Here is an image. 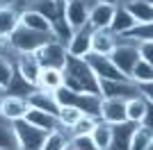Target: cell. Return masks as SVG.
<instances>
[{
	"label": "cell",
	"mask_w": 153,
	"mask_h": 150,
	"mask_svg": "<svg viewBox=\"0 0 153 150\" xmlns=\"http://www.w3.org/2000/svg\"><path fill=\"white\" fill-rule=\"evenodd\" d=\"M64 87L76 93H94L98 96V77L80 57H66L64 64Z\"/></svg>",
	"instance_id": "1"
},
{
	"label": "cell",
	"mask_w": 153,
	"mask_h": 150,
	"mask_svg": "<svg viewBox=\"0 0 153 150\" xmlns=\"http://www.w3.org/2000/svg\"><path fill=\"white\" fill-rule=\"evenodd\" d=\"M51 34H41V32H34V30H27L23 25H19L16 30L9 34L7 39V46L16 52V55H32L34 50H39L46 41H51Z\"/></svg>",
	"instance_id": "2"
},
{
	"label": "cell",
	"mask_w": 153,
	"mask_h": 150,
	"mask_svg": "<svg viewBox=\"0 0 153 150\" xmlns=\"http://www.w3.org/2000/svg\"><path fill=\"white\" fill-rule=\"evenodd\" d=\"M32 55L37 57V62L41 64V68H64V64H66V46L51 39V41H46L44 46L39 50H34Z\"/></svg>",
	"instance_id": "3"
},
{
	"label": "cell",
	"mask_w": 153,
	"mask_h": 150,
	"mask_svg": "<svg viewBox=\"0 0 153 150\" xmlns=\"http://www.w3.org/2000/svg\"><path fill=\"white\" fill-rule=\"evenodd\" d=\"M14 132H16V139H19V150H41L46 137H48L44 130L30 125L23 118L14 121Z\"/></svg>",
	"instance_id": "4"
},
{
	"label": "cell",
	"mask_w": 153,
	"mask_h": 150,
	"mask_svg": "<svg viewBox=\"0 0 153 150\" xmlns=\"http://www.w3.org/2000/svg\"><path fill=\"white\" fill-rule=\"evenodd\" d=\"M108 57H110V62L117 66V71H119V73H123L126 77L130 75L133 66L140 62L137 46H135V43H128V41H121V39H119V43L114 46V50H112Z\"/></svg>",
	"instance_id": "5"
},
{
	"label": "cell",
	"mask_w": 153,
	"mask_h": 150,
	"mask_svg": "<svg viewBox=\"0 0 153 150\" xmlns=\"http://www.w3.org/2000/svg\"><path fill=\"white\" fill-rule=\"evenodd\" d=\"M98 96L101 98L128 100L137 96V84L130 80H98Z\"/></svg>",
	"instance_id": "6"
},
{
	"label": "cell",
	"mask_w": 153,
	"mask_h": 150,
	"mask_svg": "<svg viewBox=\"0 0 153 150\" xmlns=\"http://www.w3.org/2000/svg\"><path fill=\"white\" fill-rule=\"evenodd\" d=\"M82 59L87 62V66L94 71V75L98 80H128L123 73L117 71V66L110 62L108 55H94V52H89V55L82 57Z\"/></svg>",
	"instance_id": "7"
},
{
	"label": "cell",
	"mask_w": 153,
	"mask_h": 150,
	"mask_svg": "<svg viewBox=\"0 0 153 150\" xmlns=\"http://www.w3.org/2000/svg\"><path fill=\"white\" fill-rule=\"evenodd\" d=\"M98 121H103V123H108V125L128 123V118H126V100L101 98V112H98Z\"/></svg>",
	"instance_id": "8"
},
{
	"label": "cell",
	"mask_w": 153,
	"mask_h": 150,
	"mask_svg": "<svg viewBox=\"0 0 153 150\" xmlns=\"http://www.w3.org/2000/svg\"><path fill=\"white\" fill-rule=\"evenodd\" d=\"M89 2L87 0H66L64 2V21L69 23L71 30L85 27L89 18Z\"/></svg>",
	"instance_id": "9"
},
{
	"label": "cell",
	"mask_w": 153,
	"mask_h": 150,
	"mask_svg": "<svg viewBox=\"0 0 153 150\" xmlns=\"http://www.w3.org/2000/svg\"><path fill=\"white\" fill-rule=\"evenodd\" d=\"M14 2L16 0H0V37L2 39H9V34L21 25V9Z\"/></svg>",
	"instance_id": "10"
},
{
	"label": "cell",
	"mask_w": 153,
	"mask_h": 150,
	"mask_svg": "<svg viewBox=\"0 0 153 150\" xmlns=\"http://www.w3.org/2000/svg\"><path fill=\"white\" fill-rule=\"evenodd\" d=\"M91 50V27L89 25H85V27H78L73 30L71 39L66 41V52L69 57H87Z\"/></svg>",
	"instance_id": "11"
},
{
	"label": "cell",
	"mask_w": 153,
	"mask_h": 150,
	"mask_svg": "<svg viewBox=\"0 0 153 150\" xmlns=\"http://www.w3.org/2000/svg\"><path fill=\"white\" fill-rule=\"evenodd\" d=\"M126 118L133 125H151V102L135 96L126 100Z\"/></svg>",
	"instance_id": "12"
},
{
	"label": "cell",
	"mask_w": 153,
	"mask_h": 150,
	"mask_svg": "<svg viewBox=\"0 0 153 150\" xmlns=\"http://www.w3.org/2000/svg\"><path fill=\"white\" fill-rule=\"evenodd\" d=\"M25 112H27V100L25 98L7 96V93L0 98V118L14 123V121H21V118H23Z\"/></svg>",
	"instance_id": "13"
},
{
	"label": "cell",
	"mask_w": 153,
	"mask_h": 150,
	"mask_svg": "<svg viewBox=\"0 0 153 150\" xmlns=\"http://www.w3.org/2000/svg\"><path fill=\"white\" fill-rule=\"evenodd\" d=\"M27 107L32 109H39V112H46V114H53V116H57L59 112V102L55 100L53 91H44V89H34L30 96H27Z\"/></svg>",
	"instance_id": "14"
},
{
	"label": "cell",
	"mask_w": 153,
	"mask_h": 150,
	"mask_svg": "<svg viewBox=\"0 0 153 150\" xmlns=\"http://www.w3.org/2000/svg\"><path fill=\"white\" fill-rule=\"evenodd\" d=\"M16 73L23 77L25 82H30L32 87H37L39 82V73H41V64L37 62V57L34 55H16Z\"/></svg>",
	"instance_id": "15"
},
{
	"label": "cell",
	"mask_w": 153,
	"mask_h": 150,
	"mask_svg": "<svg viewBox=\"0 0 153 150\" xmlns=\"http://www.w3.org/2000/svg\"><path fill=\"white\" fill-rule=\"evenodd\" d=\"M119 43V37H114L110 30H91V50L94 55H110L114 46Z\"/></svg>",
	"instance_id": "16"
},
{
	"label": "cell",
	"mask_w": 153,
	"mask_h": 150,
	"mask_svg": "<svg viewBox=\"0 0 153 150\" xmlns=\"http://www.w3.org/2000/svg\"><path fill=\"white\" fill-rule=\"evenodd\" d=\"M23 121H27L30 125L39 127V130H44L46 134H51V132L59 130L57 116L46 114V112H39V109H32V107H27V112H25V116H23Z\"/></svg>",
	"instance_id": "17"
},
{
	"label": "cell",
	"mask_w": 153,
	"mask_h": 150,
	"mask_svg": "<svg viewBox=\"0 0 153 150\" xmlns=\"http://www.w3.org/2000/svg\"><path fill=\"white\" fill-rule=\"evenodd\" d=\"M112 14H114V7L94 2V5L89 7V18H87V25H89L91 30H108L110 21H112Z\"/></svg>",
	"instance_id": "18"
},
{
	"label": "cell",
	"mask_w": 153,
	"mask_h": 150,
	"mask_svg": "<svg viewBox=\"0 0 153 150\" xmlns=\"http://www.w3.org/2000/svg\"><path fill=\"white\" fill-rule=\"evenodd\" d=\"M123 9L133 16L135 23H153V2L144 0H121Z\"/></svg>",
	"instance_id": "19"
},
{
	"label": "cell",
	"mask_w": 153,
	"mask_h": 150,
	"mask_svg": "<svg viewBox=\"0 0 153 150\" xmlns=\"http://www.w3.org/2000/svg\"><path fill=\"white\" fill-rule=\"evenodd\" d=\"M133 25H137L133 21V16L123 9V5H117L114 7V14H112V21H110V25H108V30L114 34V37H121V34H126Z\"/></svg>",
	"instance_id": "20"
},
{
	"label": "cell",
	"mask_w": 153,
	"mask_h": 150,
	"mask_svg": "<svg viewBox=\"0 0 153 150\" xmlns=\"http://www.w3.org/2000/svg\"><path fill=\"white\" fill-rule=\"evenodd\" d=\"M153 148V127L151 125H135L130 132L128 150H146Z\"/></svg>",
	"instance_id": "21"
},
{
	"label": "cell",
	"mask_w": 153,
	"mask_h": 150,
	"mask_svg": "<svg viewBox=\"0 0 153 150\" xmlns=\"http://www.w3.org/2000/svg\"><path fill=\"white\" fill-rule=\"evenodd\" d=\"M21 25L27 27V30H34V32H41V34H51V23L41 16L39 12L25 7V9H21Z\"/></svg>",
	"instance_id": "22"
},
{
	"label": "cell",
	"mask_w": 153,
	"mask_h": 150,
	"mask_svg": "<svg viewBox=\"0 0 153 150\" xmlns=\"http://www.w3.org/2000/svg\"><path fill=\"white\" fill-rule=\"evenodd\" d=\"M73 107L80 109L82 116L98 118V112H101V96H94V93H76V98H73Z\"/></svg>",
	"instance_id": "23"
},
{
	"label": "cell",
	"mask_w": 153,
	"mask_h": 150,
	"mask_svg": "<svg viewBox=\"0 0 153 150\" xmlns=\"http://www.w3.org/2000/svg\"><path fill=\"white\" fill-rule=\"evenodd\" d=\"M135 125L133 123H121V125H112V139H110L108 150H128L130 143V132Z\"/></svg>",
	"instance_id": "24"
},
{
	"label": "cell",
	"mask_w": 153,
	"mask_h": 150,
	"mask_svg": "<svg viewBox=\"0 0 153 150\" xmlns=\"http://www.w3.org/2000/svg\"><path fill=\"white\" fill-rule=\"evenodd\" d=\"M121 41H128V43H144V41H153V23H137L133 25L126 34H121Z\"/></svg>",
	"instance_id": "25"
},
{
	"label": "cell",
	"mask_w": 153,
	"mask_h": 150,
	"mask_svg": "<svg viewBox=\"0 0 153 150\" xmlns=\"http://www.w3.org/2000/svg\"><path fill=\"white\" fill-rule=\"evenodd\" d=\"M64 84V73L62 68H41L39 73V82L37 89H44V91H55Z\"/></svg>",
	"instance_id": "26"
},
{
	"label": "cell",
	"mask_w": 153,
	"mask_h": 150,
	"mask_svg": "<svg viewBox=\"0 0 153 150\" xmlns=\"http://www.w3.org/2000/svg\"><path fill=\"white\" fill-rule=\"evenodd\" d=\"M89 137H91V141H94L96 150H108L110 139H112V125L103 123V121H96L94 130L89 132Z\"/></svg>",
	"instance_id": "27"
},
{
	"label": "cell",
	"mask_w": 153,
	"mask_h": 150,
	"mask_svg": "<svg viewBox=\"0 0 153 150\" xmlns=\"http://www.w3.org/2000/svg\"><path fill=\"white\" fill-rule=\"evenodd\" d=\"M30 9L39 12L48 23H53V21L64 12V5H57V2H53V0H34V2L30 5Z\"/></svg>",
	"instance_id": "28"
},
{
	"label": "cell",
	"mask_w": 153,
	"mask_h": 150,
	"mask_svg": "<svg viewBox=\"0 0 153 150\" xmlns=\"http://www.w3.org/2000/svg\"><path fill=\"white\" fill-rule=\"evenodd\" d=\"M0 150H19V139L14 132V123L0 118Z\"/></svg>",
	"instance_id": "29"
},
{
	"label": "cell",
	"mask_w": 153,
	"mask_h": 150,
	"mask_svg": "<svg viewBox=\"0 0 153 150\" xmlns=\"http://www.w3.org/2000/svg\"><path fill=\"white\" fill-rule=\"evenodd\" d=\"M34 89H37V87H32L30 82H25L16 71H14L12 80H9V84H7V89H5V93L7 96H19V98H27Z\"/></svg>",
	"instance_id": "30"
},
{
	"label": "cell",
	"mask_w": 153,
	"mask_h": 150,
	"mask_svg": "<svg viewBox=\"0 0 153 150\" xmlns=\"http://www.w3.org/2000/svg\"><path fill=\"white\" fill-rule=\"evenodd\" d=\"M128 80L135 82V84H144V82H153V64L149 62H137L133 66V71H130V75H128Z\"/></svg>",
	"instance_id": "31"
},
{
	"label": "cell",
	"mask_w": 153,
	"mask_h": 150,
	"mask_svg": "<svg viewBox=\"0 0 153 150\" xmlns=\"http://www.w3.org/2000/svg\"><path fill=\"white\" fill-rule=\"evenodd\" d=\"M80 116H82V112H80V109H76V107H59V112H57V123H59V127L69 134V130L78 123V118H80Z\"/></svg>",
	"instance_id": "32"
},
{
	"label": "cell",
	"mask_w": 153,
	"mask_h": 150,
	"mask_svg": "<svg viewBox=\"0 0 153 150\" xmlns=\"http://www.w3.org/2000/svg\"><path fill=\"white\" fill-rule=\"evenodd\" d=\"M69 148V134L59 127V130L51 132L48 137H46L44 146H41V150H66Z\"/></svg>",
	"instance_id": "33"
},
{
	"label": "cell",
	"mask_w": 153,
	"mask_h": 150,
	"mask_svg": "<svg viewBox=\"0 0 153 150\" xmlns=\"http://www.w3.org/2000/svg\"><path fill=\"white\" fill-rule=\"evenodd\" d=\"M14 71H16L14 62L2 52V55H0V89H7V84H9V80H12Z\"/></svg>",
	"instance_id": "34"
},
{
	"label": "cell",
	"mask_w": 153,
	"mask_h": 150,
	"mask_svg": "<svg viewBox=\"0 0 153 150\" xmlns=\"http://www.w3.org/2000/svg\"><path fill=\"white\" fill-rule=\"evenodd\" d=\"M96 121H98V118H91V116H80V118H78V123L69 130V137H78V134H89V132L94 130Z\"/></svg>",
	"instance_id": "35"
},
{
	"label": "cell",
	"mask_w": 153,
	"mask_h": 150,
	"mask_svg": "<svg viewBox=\"0 0 153 150\" xmlns=\"http://www.w3.org/2000/svg\"><path fill=\"white\" fill-rule=\"evenodd\" d=\"M69 146L71 150H96L94 141L89 134H78V137H69Z\"/></svg>",
	"instance_id": "36"
},
{
	"label": "cell",
	"mask_w": 153,
	"mask_h": 150,
	"mask_svg": "<svg viewBox=\"0 0 153 150\" xmlns=\"http://www.w3.org/2000/svg\"><path fill=\"white\" fill-rule=\"evenodd\" d=\"M137 55H140L142 62L153 64V41H144V43H137Z\"/></svg>",
	"instance_id": "37"
},
{
	"label": "cell",
	"mask_w": 153,
	"mask_h": 150,
	"mask_svg": "<svg viewBox=\"0 0 153 150\" xmlns=\"http://www.w3.org/2000/svg\"><path fill=\"white\" fill-rule=\"evenodd\" d=\"M137 96H140V98H144L146 102H153V82L137 84Z\"/></svg>",
	"instance_id": "38"
},
{
	"label": "cell",
	"mask_w": 153,
	"mask_h": 150,
	"mask_svg": "<svg viewBox=\"0 0 153 150\" xmlns=\"http://www.w3.org/2000/svg\"><path fill=\"white\" fill-rule=\"evenodd\" d=\"M96 2H101V5H110V7H117V5H121V0H96Z\"/></svg>",
	"instance_id": "39"
},
{
	"label": "cell",
	"mask_w": 153,
	"mask_h": 150,
	"mask_svg": "<svg viewBox=\"0 0 153 150\" xmlns=\"http://www.w3.org/2000/svg\"><path fill=\"white\" fill-rule=\"evenodd\" d=\"M7 48H9V46H7V39H2V37H0V55H2V52H5Z\"/></svg>",
	"instance_id": "40"
},
{
	"label": "cell",
	"mask_w": 153,
	"mask_h": 150,
	"mask_svg": "<svg viewBox=\"0 0 153 150\" xmlns=\"http://www.w3.org/2000/svg\"><path fill=\"white\" fill-rule=\"evenodd\" d=\"M53 2H57V5H64V2H66V0H53Z\"/></svg>",
	"instance_id": "41"
},
{
	"label": "cell",
	"mask_w": 153,
	"mask_h": 150,
	"mask_svg": "<svg viewBox=\"0 0 153 150\" xmlns=\"http://www.w3.org/2000/svg\"><path fill=\"white\" fill-rule=\"evenodd\" d=\"M2 96H5V89H0V98H2Z\"/></svg>",
	"instance_id": "42"
},
{
	"label": "cell",
	"mask_w": 153,
	"mask_h": 150,
	"mask_svg": "<svg viewBox=\"0 0 153 150\" xmlns=\"http://www.w3.org/2000/svg\"><path fill=\"white\" fill-rule=\"evenodd\" d=\"M144 2H153V0H144Z\"/></svg>",
	"instance_id": "43"
},
{
	"label": "cell",
	"mask_w": 153,
	"mask_h": 150,
	"mask_svg": "<svg viewBox=\"0 0 153 150\" xmlns=\"http://www.w3.org/2000/svg\"><path fill=\"white\" fill-rule=\"evenodd\" d=\"M146 150H153V148H146Z\"/></svg>",
	"instance_id": "44"
}]
</instances>
